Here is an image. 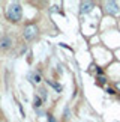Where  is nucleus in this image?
Returning a JSON list of instances; mask_svg holds the SVG:
<instances>
[{
  "instance_id": "obj_6",
  "label": "nucleus",
  "mask_w": 120,
  "mask_h": 122,
  "mask_svg": "<svg viewBox=\"0 0 120 122\" xmlns=\"http://www.w3.org/2000/svg\"><path fill=\"white\" fill-rule=\"evenodd\" d=\"M29 78H30V81L35 83V84L41 83V76L39 74H29Z\"/></svg>"
},
{
  "instance_id": "obj_9",
  "label": "nucleus",
  "mask_w": 120,
  "mask_h": 122,
  "mask_svg": "<svg viewBox=\"0 0 120 122\" xmlns=\"http://www.w3.org/2000/svg\"><path fill=\"white\" fill-rule=\"evenodd\" d=\"M41 95H42V100H45V98H47V91H45V89H41Z\"/></svg>"
},
{
  "instance_id": "obj_11",
  "label": "nucleus",
  "mask_w": 120,
  "mask_h": 122,
  "mask_svg": "<svg viewBox=\"0 0 120 122\" xmlns=\"http://www.w3.org/2000/svg\"><path fill=\"white\" fill-rule=\"evenodd\" d=\"M98 80H99V83H105V78H104V77H101V78H98Z\"/></svg>"
},
{
  "instance_id": "obj_7",
  "label": "nucleus",
  "mask_w": 120,
  "mask_h": 122,
  "mask_svg": "<svg viewBox=\"0 0 120 122\" xmlns=\"http://www.w3.org/2000/svg\"><path fill=\"white\" fill-rule=\"evenodd\" d=\"M35 109H41V107H42V98H39L38 95L35 97Z\"/></svg>"
},
{
  "instance_id": "obj_5",
  "label": "nucleus",
  "mask_w": 120,
  "mask_h": 122,
  "mask_svg": "<svg viewBox=\"0 0 120 122\" xmlns=\"http://www.w3.org/2000/svg\"><path fill=\"white\" fill-rule=\"evenodd\" d=\"M12 44V41L9 36H5V38H2V41H0V48H9Z\"/></svg>"
},
{
  "instance_id": "obj_12",
  "label": "nucleus",
  "mask_w": 120,
  "mask_h": 122,
  "mask_svg": "<svg viewBox=\"0 0 120 122\" xmlns=\"http://www.w3.org/2000/svg\"><path fill=\"white\" fill-rule=\"evenodd\" d=\"M117 87H119V89H120V83H117Z\"/></svg>"
},
{
  "instance_id": "obj_1",
  "label": "nucleus",
  "mask_w": 120,
  "mask_h": 122,
  "mask_svg": "<svg viewBox=\"0 0 120 122\" xmlns=\"http://www.w3.org/2000/svg\"><path fill=\"white\" fill-rule=\"evenodd\" d=\"M8 18L14 23H18L23 18V8L20 3H12L11 6L8 8Z\"/></svg>"
},
{
  "instance_id": "obj_10",
  "label": "nucleus",
  "mask_w": 120,
  "mask_h": 122,
  "mask_svg": "<svg viewBox=\"0 0 120 122\" xmlns=\"http://www.w3.org/2000/svg\"><path fill=\"white\" fill-rule=\"evenodd\" d=\"M48 122H56V119H54L53 116H48Z\"/></svg>"
},
{
  "instance_id": "obj_4",
  "label": "nucleus",
  "mask_w": 120,
  "mask_h": 122,
  "mask_svg": "<svg viewBox=\"0 0 120 122\" xmlns=\"http://www.w3.org/2000/svg\"><path fill=\"white\" fill-rule=\"evenodd\" d=\"M92 9H93V3L92 2H83L80 5V12L81 14H89Z\"/></svg>"
},
{
  "instance_id": "obj_2",
  "label": "nucleus",
  "mask_w": 120,
  "mask_h": 122,
  "mask_svg": "<svg viewBox=\"0 0 120 122\" xmlns=\"http://www.w3.org/2000/svg\"><path fill=\"white\" fill-rule=\"evenodd\" d=\"M36 35H38V29H36V26H27L26 29H24V38L27 41L35 39Z\"/></svg>"
},
{
  "instance_id": "obj_3",
  "label": "nucleus",
  "mask_w": 120,
  "mask_h": 122,
  "mask_svg": "<svg viewBox=\"0 0 120 122\" xmlns=\"http://www.w3.org/2000/svg\"><path fill=\"white\" fill-rule=\"evenodd\" d=\"M105 6H107V12L111 14V15H117L120 12V8H119V5L116 2H107Z\"/></svg>"
},
{
  "instance_id": "obj_8",
  "label": "nucleus",
  "mask_w": 120,
  "mask_h": 122,
  "mask_svg": "<svg viewBox=\"0 0 120 122\" xmlns=\"http://www.w3.org/2000/svg\"><path fill=\"white\" fill-rule=\"evenodd\" d=\"M48 84H50V86H53V87L56 89L57 92H60V91H62V87H60V84H57V83H54V81H51V80H48Z\"/></svg>"
}]
</instances>
